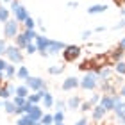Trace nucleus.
Masks as SVG:
<instances>
[{
  "label": "nucleus",
  "mask_w": 125,
  "mask_h": 125,
  "mask_svg": "<svg viewBox=\"0 0 125 125\" xmlns=\"http://www.w3.org/2000/svg\"><path fill=\"white\" fill-rule=\"evenodd\" d=\"M18 32H20V23L16 21L14 18L13 20H7L4 23V38L5 39H14L16 36H18Z\"/></svg>",
  "instance_id": "f257e3e1"
},
{
  "label": "nucleus",
  "mask_w": 125,
  "mask_h": 125,
  "mask_svg": "<svg viewBox=\"0 0 125 125\" xmlns=\"http://www.w3.org/2000/svg\"><path fill=\"white\" fill-rule=\"evenodd\" d=\"M96 86H98V75H96L95 72H88L86 75H84V79L81 81V86L82 89H86V91H91V89H95Z\"/></svg>",
  "instance_id": "f03ea898"
},
{
  "label": "nucleus",
  "mask_w": 125,
  "mask_h": 125,
  "mask_svg": "<svg viewBox=\"0 0 125 125\" xmlns=\"http://www.w3.org/2000/svg\"><path fill=\"white\" fill-rule=\"evenodd\" d=\"M5 57H7L13 64H18V62L23 61V54H21V48H18L16 45H7V50H5Z\"/></svg>",
  "instance_id": "7ed1b4c3"
},
{
  "label": "nucleus",
  "mask_w": 125,
  "mask_h": 125,
  "mask_svg": "<svg viewBox=\"0 0 125 125\" xmlns=\"http://www.w3.org/2000/svg\"><path fill=\"white\" fill-rule=\"evenodd\" d=\"M79 55H81V47H77V45H66V47L62 48V57H64L66 62L77 61Z\"/></svg>",
  "instance_id": "20e7f679"
},
{
  "label": "nucleus",
  "mask_w": 125,
  "mask_h": 125,
  "mask_svg": "<svg viewBox=\"0 0 125 125\" xmlns=\"http://www.w3.org/2000/svg\"><path fill=\"white\" fill-rule=\"evenodd\" d=\"M25 84L29 86L31 91H39V89H47V82L43 81L41 77H27L25 79Z\"/></svg>",
  "instance_id": "39448f33"
},
{
  "label": "nucleus",
  "mask_w": 125,
  "mask_h": 125,
  "mask_svg": "<svg viewBox=\"0 0 125 125\" xmlns=\"http://www.w3.org/2000/svg\"><path fill=\"white\" fill-rule=\"evenodd\" d=\"M25 113L32 118V120H41V116L45 115L43 109H41L38 104H29V102L25 104Z\"/></svg>",
  "instance_id": "423d86ee"
},
{
  "label": "nucleus",
  "mask_w": 125,
  "mask_h": 125,
  "mask_svg": "<svg viewBox=\"0 0 125 125\" xmlns=\"http://www.w3.org/2000/svg\"><path fill=\"white\" fill-rule=\"evenodd\" d=\"M79 86H81V81H79L77 77H66L61 84L62 91H73V89H77Z\"/></svg>",
  "instance_id": "0eeeda50"
},
{
  "label": "nucleus",
  "mask_w": 125,
  "mask_h": 125,
  "mask_svg": "<svg viewBox=\"0 0 125 125\" xmlns=\"http://www.w3.org/2000/svg\"><path fill=\"white\" fill-rule=\"evenodd\" d=\"M64 47H66V45L62 43V41L50 39V43H48V47H47V52H48V55H55V54L62 52V48H64Z\"/></svg>",
  "instance_id": "6e6552de"
},
{
  "label": "nucleus",
  "mask_w": 125,
  "mask_h": 125,
  "mask_svg": "<svg viewBox=\"0 0 125 125\" xmlns=\"http://www.w3.org/2000/svg\"><path fill=\"white\" fill-rule=\"evenodd\" d=\"M11 13L14 14V20L18 21V23H23V21H25L27 18H29V13H27V9H25L21 4H20V5H18V7H16L14 11H11Z\"/></svg>",
  "instance_id": "1a4fd4ad"
},
{
  "label": "nucleus",
  "mask_w": 125,
  "mask_h": 125,
  "mask_svg": "<svg viewBox=\"0 0 125 125\" xmlns=\"http://www.w3.org/2000/svg\"><path fill=\"white\" fill-rule=\"evenodd\" d=\"M98 104H100L102 107H104V109H105L107 113L115 109V100H113V95H107V93H104V95L100 96V102H98Z\"/></svg>",
  "instance_id": "9d476101"
},
{
  "label": "nucleus",
  "mask_w": 125,
  "mask_h": 125,
  "mask_svg": "<svg viewBox=\"0 0 125 125\" xmlns=\"http://www.w3.org/2000/svg\"><path fill=\"white\" fill-rule=\"evenodd\" d=\"M105 113H107V111H105L100 104L93 105V109H91V120H93V122H102V120H104V116H105Z\"/></svg>",
  "instance_id": "9b49d317"
},
{
  "label": "nucleus",
  "mask_w": 125,
  "mask_h": 125,
  "mask_svg": "<svg viewBox=\"0 0 125 125\" xmlns=\"http://www.w3.org/2000/svg\"><path fill=\"white\" fill-rule=\"evenodd\" d=\"M34 43H36V47H38V52H47V47H48V43H50V38L39 34Z\"/></svg>",
  "instance_id": "f8f14e48"
},
{
  "label": "nucleus",
  "mask_w": 125,
  "mask_h": 125,
  "mask_svg": "<svg viewBox=\"0 0 125 125\" xmlns=\"http://www.w3.org/2000/svg\"><path fill=\"white\" fill-rule=\"evenodd\" d=\"M81 104H82V100H81V96H79V95L70 96V98H68V102H66L68 109H72V111H77L79 107H81Z\"/></svg>",
  "instance_id": "ddd939ff"
},
{
  "label": "nucleus",
  "mask_w": 125,
  "mask_h": 125,
  "mask_svg": "<svg viewBox=\"0 0 125 125\" xmlns=\"http://www.w3.org/2000/svg\"><path fill=\"white\" fill-rule=\"evenodd\" d=\"M107 9H109L107 4H95V5H89L88 14H100V13H105Z\"/></svg>",
  "instance_id": "4468645a"
},
{
  "label": "nucleus",
  "mask_w": 125,
  "mask_h": 125,
  "mask_svg": "<svg viewBox=\"0 0 125 125\" xmlns=\"http://www.w3.org/2000/svg\"><path fill=\"white\" fill-rule=\"evenodd\" d=\"M31 41H29V39H27V36H25V34L23 32H18V36H16L14 38V45H16V47H18V48H21V50H25V47H27V45H29Z\"/></svg>",
  "instance_id": "2eb2a0df"
},
{
  "label": "nucleus",
  "mask_w": 125,
  "mask_h": 125,
  "mask_svg": "<svg viewBox=\"0 0 125 125\" xmlns=\"http://www.w3.org/2000/svg\"><path fill=\"white\" fill-rule=\"evenodd\" d=\"M47 91V89H39V91H34L32 95L29 93V96H27V102L29 104H39L41 102V98H43V93Z\"/></svg>",
  "instance_id": "dca6fc26"
},
{
  "label": "nucleus",
  "mask_w": 125,
  "mask_h": 125,
  "mask_svg": "<svg viewBox=\"0 0 125 125\" xmlns=\"http://www.w3.org/2000/svg\"><path fill=\"white\" fill-rule=\"evenodd\" d=\"M4 75L7 81H11L13 77H16V66L13 64V62H7V66H5V70H4Z\"/></svg>",
  "instance_id": "f3484780"
},
{
  "label": "nucleus",
  "mask_w": 125,
  "mask_h": 125,
  "mask_svg": "<svg viewBox=\"0 0 125 125\" xmlns=\"http://www.w3.org/2000/svg\"><path fill=\"white\" fill-rule=\"evenodd\" d=\"M41 102H43V105L47 107V109H50V107H54V104H55L54 96L50 95L48 91H45V93H43V98H41Z\"/></svg>",
  "instance_id": "a211bd4d"
},
{
  "label": "nucleus",
  "mask_w": 125,
  "mask_h": 125,
  "mask_svg": "<svg viewBox=\"0 0 125 125\" xmlns=\"http://www.w3.org/2000/svg\"><path fill=\"white\" fill-rule=\"evenodd\" d=\"M123 54H125V50H122V48H115V50H113V52L109 54V57H111V61L118 62V61H122V59H123Z\"/></svg>",
  "instance_id": "6ab92c4d"
},
{
  "label": "nucleus",
  "mask_w": 125,
  "mask_h": 125,
  "mask_svg": "<svg viewBox=\"0 0 125 125\" xmlns=\"http://www.w3.org/2000/svg\"><path fill=\"white\" fill-rule=\"evenodd\" d=\"M113 111H115V115H116V116H118V118L122 120V118L125 116V100H122L120 104H116V105H115V109H113Z\"/></svg>",
  "instance_id": "aec40b11"
},
{
  "label": "nucleus",
  "mask_w": 125,
  "mask_h": 125,
  "mask_svg": "<svg viewBox=\"0 0 125 125\" xmlns=\"http://www.w3.org/2000/svg\"><path fill=\"white\" fill-rule=\"evenodd\" d=\"M31 73H29V68L27 66H20V68H16V77L20 79V81H25L27 77H29Z\"/></svg>",
  "instance_id": "412c9836"
},
{
  "label": "nucleus",
  "mask_w": 125,
  "mask_h": 125,
  "mask_svg": "<svg viewBox=\"0 0 125 125\" xmlns=\"http://www.w3.org/2000/svg\"><path fill=\"white\" fill-rule=\"evenodd\" d=\"M2 107L5 109V113H7V115H14L16 105H14V102H13V100H4V102H2Z\"/></svg>",
  "instance_id": "4be33fe9"
},
{
  "label": "nucleus",
  "mask_w": 125,
  "mask_h": 125,
  "mask_svg": "<svg viewBox=\"0 0 125 125\" xmlns=\"http://www.w3.org/2000/svg\"><path fill=\"white\" fill-rule=\"evenodd\" d=\"M34 122H36V120H32V118L25 113V115H21L18 120H16V125H32Z\"/></svg>",
  "instance_id": "5701e85b"
},
{
  "label": "nucleus",
  "mask_w": 125,
  "mask_h": 125,
  "mask_svg": "<svg viewBox=\"0 0 125 125\" xmlns=\"http://www.w3.org/2000/svg\"><path fill=\"white\" fill-rule=\"evenodd\" d=\"M9 16H11V9H7L5 5H0V21L5 23L9 20Z\"/></svg>",
  "instance_id": "b1692460"
},
{
  "label": "nucleus",
  "mask_w": 125,
  "mask_h": 125,
  "mask_svg": "<svg viewBox=\"0 0 125 125\" xmlns=\"http://www.w3.org/2000/svg\"><path fill=\"white\" fill-rule=\"evenodd\" d=\"M29 93H31V89H29V86L27 84H21V86H16V95L18 96H29Z\"/></svg>",
  "instance_id": "393cba45"
},
{
  "label": "nucleus",
  "mask_w": 125,
  "mask_h": 125,
  "mask_svg": "<svg viewBox=\"0 0 125 125\" xmlns=\"http://www.w3.org/2000/svg\"><path fill=\"white\" fill-rule=\"evenodd\" d=\"M23 34L27 36V39H29V41H36V38L39 36V34L36 32V29H25Z\"/></svg>",
  "instance_id": "a878e982"
},
{
  "label": "nucleus",
  "mask_w": 125,
  "mask_h": 125,
  "mask_svg": "<svg viewBox=\"0 0 125 125\" xmlns=\"http://www.w3.org/2000/svg\"><path fill=\"white\" fill-rule=\"evenodd\" d=\"M0 98L2 100H9L11 98V91L7 86H0Z\"/></svg>",
  "instance_id": "bb28decb"
},
{
  "label": "nucleus",
  "mask_w": 125,
  "mask_h": 125,
  "mask_svg": "<svg viewBox=\"0 0 125 125\" xmlns=\"http://www.w3.org/2000/svg\"><path fill=\"white\" fill-rule=\"evenodd\" d=\"M115 72L120 73V75H125V62H123V61L115 62Z\"/></svg>",
  "instance_id": "cd10ccee"
},
{
  "label": "nucleus",
  "mask_w": 125,
  "mask_h": 125,
  "mask_svg": "<svg viewBox=\"0 0 125 125\" xmlns=\"http://www.w3.org/2000/svg\"><path fill=\"white\" fill-rule=\"evenodd\" d=\"M64 72V66H48V73L50 75H59Z\"/></svg>",
  "instance_id": "c85d7f7f"
},
{
  "label": "nucleus",
  "mask_w": 125,
  "mask_h": 125,
  "mask_svg": "<svg viewBox=\"0 0 125 125\" xmlns=\"http://www.w3.org/2000/svg\"><path fill=\"white\" fill-rule=\"evenodd\" d=\"M39 122H41L43 125H54V115H43Z\"/></svg>",
  "instance_id": "c756f323"
},
{
  "label": "nucleus",
  "mask_w": 125,
  "mask_h": 125,
  "mask_svg": "<svg viewBox=\"0 0 125 125\" xmlns=\"http://www.w3.org/2000/svg\"><path fill=\"white\" fill-rule=\"evenodd\" d=\"M13 102H14V105L18 107V105H25V104H27V98H25V96H18V95H14Z\"/></svg>",
  "instance_id": "7c9ffc66"
},
{
  "label": "nucleus",
  "mask_w": 125,
  "mask_h": 125,
  "mask_svg": "<svg viewBox=\"0 0 125 125\" xmlns=\"http://www.w3.org/2000/svg\"><path fill=\"white\" fill-rule=\"evenodd\" d=\"M5 50H7V39L0 38V55H5Z\"/></svg>",
  "instance_id": "2f4dec72"
},
{
  "label": "nucleus",
  "mask_w": 125,
  "mask_h": 125,
  "mask_svg": "<svg viewBox=\"0 0 125 125\" xmlns=\"http://www.w3.org/2000/svg\"><path fill=\"white\" fill-rule=\"evenodd\" d=\"M25 50H27V54H34V52H38V47H36V43H34V41H31L25 47Z\"/></svg>",
  "instance_id": "473e14b6"
},
{
  "label": "nucleus",
  "mask_w": 125,
  "mask_h": 125,
  "mask_svg": "<svg viewBox=\"0 0 125 125\" xmlns=\"http://www.w3.org/2000/svg\"><path fill=\"white\" fill-rule=\"evenodd\" d=\"M100 96H102V95H98V93H93L91 96H89V104H91V105H96V104L100 102Z\"/></svg>",
  "instance_id": "72a5a7b5"
},
{
  "label": "nucleus",
  "mask_w": 125,
  "mask_h": 125,
  "mask_svg": "<svg viewBox=\"0 0 125 125\" xmlns=\"http://www.w3.org/2000/svg\"><path fill=\"white\" fill-rule=\"evenodd\" d=\"M54 122H64V113L61 109H57V113L54 115Z\"/></svg>",
  "instance_id": "f704fd0d"
},
{
  "label": "nucleus",
  "mask_w": 125,
  "mask_h": 125,
  "mask_svg": "<svg viewBox=\"0 0 125 125\" xmlns=\"http://www.w3.org/2000/svg\"><path fill=\"white\" fill-rule=\"evenodd\" d=\"M79 109L86 113V111H91V109H93V105L89 104V100H88V102H82V104H81V107H79Z\"/></svg>",
  "instance_id": "c9c22d12"
},
{
  "label": "nucleus",
  "mask_w": 125,
  "mask_h": 125,
  "mask_svg": "<svg viewBox=\"0 0 125 125\" xmlns=\"http://www.w3.org/2000/svg\"><path fill=\"white\" fill-rule=\"evenodd\" d=\"M23 23H25V29H34V27H36V23H34V18H31V16L23 21Z\"/></svg>",
  "instance_id": "e433bc0d"
},
{
  "label": "nucleus",
  "mask_w": 125,
  "mask_h": 125,
  "mask_svg": "<svg viewBox=\"0 0 125 125\" xmlns=\"http://www.w3.org/2000/svg\"><path fill=\"white\" fill-rule=\"evenodd\" d=\"M14 115H18V116L25 115V105H18V107L14 109Z\"/></svg>",
  "instance_id": "4c0bfd02"
},
{
  "label": "nucleus",
  "mask_w": 125,
  "mask_h": 125,
  "mask_svg": "<svg viewBox=\"0 0 125 125\" xmlns=\"http://www.w3.org/2000/svg\"><path fill=\"white\" fill-rule=\"evenodd\" d=\"M54 105H55V107H59V109L62 111V107L66 105V102H64V100H55V104H54Z\"/></svg>",
  "instance_id": "58836bf2"
},
{
  "label": "nucleus",
  "mask_w": 125,
  "mask_h": 125,
  "mask_svg": "<svg viewBox=\"0 0 125 125\" xmlns=\"http://www.w3.org/2000/svg\"><path fill=\"white\" fill-rule=\"evenodd\" d=\"M123 27H125V18H122V20H120V23H116V25H115V29L118 31V29H123Z\"/></svg>",
  "instance_id": "ea45409f"
},
{
  "label": "nucleus",
  "mask_w": 125,
  "mask_h": 125,
  "mask_svg": "<svg viewBox=\"0 0 125 125\" xmlns=\"http://www.w3.org/2000/svg\"><path fill=\"white\" fill-rule=\"evenodd\" d=\"M91 34H93V31H84V32H82V39H89Z\"/></svg>",
  "instance_id": "a19ab883"
},
{
  "label": "nucleus",
  "mask_w": 125,
  "mask_h": 125,
  "mask_svg": "<svg viewBox=\"0 0 125 125\" xmlns=\"http://www.w3.org/2000/svg\"><path fill=\"white\" fill-rule=\"evenodd\" d=\"M75 125H88V118H81V120H77Z\"/></svg>",
  "instance_id": "79ce46f5"
},
{
  "label": "nucleus",
  "mask_w": 125,
  "mask_h": 125,
  "mask_svg": "<svg viewBox=\"0 0 125 125\" xmlns=\"http://www.w3.org/2000/svg\"><path fill=\"white\" fill-rule=\"evenodd\" d=\"M118 48L125 50V38H122V39H120V43H118Z\"/></svg>",
  "instance_id": "37998d69"
},
{
  "label": "nucleus",
  "mask_w": 125,
  "mask_h": 125,
  "mask_svg": "<svg viewBox=\"0 0 125 125\" xmlns=\"http://www.w3.org/2000/svg\"><path fill=\"white\" fill-rule=\"evenodd\" d=\"M5 66H7V62H5V61H4L2 57H0V70L4 72V70H5Z\"/></svg>",
  "instance_id": "c03bdc74"
},
{
  "label": "nucleus",
  "mask_w": 125,
  "mask_h": 125,
  "mask_svg": "<svg viewBox=\"0 0 125 125\" xmlns=\"http://www.w3.org/2000/svg\"><path fill=\"white\" fill-rule=\"evenodd\" d=\"M120 95H122V98H125V84L120 88Z\"/></svg>",
  "instance_id": "a18cd8bd"
},
{
  "label": "nucleus",
  "mask_w": 125,
  "mask_h": 125,
  "mask_svg": "<svg viewBox=\"0 0 125 125\" xmlns=\"http://www.w3.org/2000/svg\"><path fill=\"white\" fill-rule=\"evenodd\" d=\"M104 31H105L104 25H100V27H96V29H95V32H104Z\"/></svg>",
  "instance_id": "49530a36"
},
{
  "label": "nucleus",
  "mask_w": 125,
  "mask_h": 125,
  "mask_svg": "<svg viewBox=\"0 0 125 125\" xmlns=\"http://www.w3.org/2000/svg\"><path fill=\"white\" fill-rule=\"evenodd\" d=\"M77 5H79L77 2H68V7H77Z\"/></svg>",
  "instance_id": "de8ad7c7"
},
{
  "label": "nucleus",
  "mask_w": 125,
  "mask_h": 125,
  "mask_svg": "<svg viewBox=\"0 0 125 125\" xmlns=\"http://www.w3.org/2000/svg\"><path fill=\"white\" fill-rule=\"evenodd\" d=\"M2 82H4V72L0 70V86H2Z\"/></svg>",
  "instance_id": "09e8293b"
},
{
  "label": "nucleus",
  "mask_w": 125,
  "mask_h": 125,
  "mask_svg": "<svg viewBox=\"0 0 125 125\" xmlns=\"http://www.w3.org/2000/svg\"><path fill=\"white\" fill-rule=\"evenodd\" d=\"M2 2H4V5H7V4H11V2H13V0H2Z\"/></svg>",
  "instance_id": "8fccbe9b"
},
{
  "label": "nucleus",
  "mask_w": 125,
  "mask_h": 125,
  "mask_svg": "<svg viewBox=\"0 0 125 125\" xmlns=\"http://www.w3.org/2000/svg\"><path fill=\"white\" fill-rule=\"evenodd\" d=\"M120 14H122V16H123V18H125V7H123V9L120 11Z\"/></svg>",
  "instance_id": "3c124183"
},
{
  "label": "nucleus",
  "mask_w": 125,
  "mask_h": 125,
  "mask_svg": "<svg viewBox=\"0 0 125 125\" xmlns=\"http://www.w3.org/2000/svg\"><path fill=\"white\" fill-rule=\"evenodd\" d=\"M54 125H64V122H54Z\"/></svg>",
  "instance_id": "603ef678"
},
{
  "label": "nucleus",
  "mask_w": 125,
  "mask_h": 125,
  "mask_svg": "<svg viewBox=\"0 0 125 125\" xmlns=\"http://www.w3.org/2000/svg\"><path fill=\"white\" fill-rule=\"evenodd\" d=\"M2 102H4V100H2V98H0V107H2Z\"/></svg>",
  "instance_id": "864d4df0"
},
{
  "label": "nucleus",
  "mask_w": 125,
  "mask_h": 125,
  "mask_svg": "<svg viewBox=\"0 0 125 125\" xmlns=\"http://www.w3.org/2000/svg\"><path fill=\"white\" fill-rule=\"evenodd\" d=\"M122 122H123V123H125V116H123V118H122Z\"/></svg>",
  "instance_id": "5fc2aeb1"
}]
</instances>
